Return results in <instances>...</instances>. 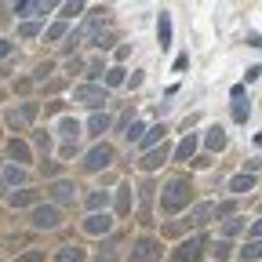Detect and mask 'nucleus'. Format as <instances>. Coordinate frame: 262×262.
Here are the masks:
<instances>
[{"label":"nucleus","mask_w":262,"mask_h":262,"mask_svg":"<svg viewBox=\"0 0 262 262\" xmlns=\"http://www.w3.org/2000/svg\"><path fill=\"white\" fill-rule=\"evenodd\" d=\"M189 201H193V182L189 179H171L168 186L160 189V211L164 215H179L182 208H189Z\"/></svg>","instance_id":"nucleus-1"},{"label":"nucleus","mask_w":262,"mask_h":262,"mask_svg":"<svg viewBox=\"0 0 262 262\" xmlns=\"http://www.w3.org/2000/svg\"><path fill=\"white\" fill-rule=\"evenodd\" d=\"M113 157H117V149H113L110 142H98V146H91V149L84 153V160H80V168H84L88 175H95V171H102V168H110V164H113Z\"/></svg>","instance_id":"nucleus-2"},{"label":"nucleus","mask_w":262,"mask_h":262,"mask_svg":"<svg viewBox=\"0 0 262 262\" xmlns=\"http://www.w3.org/2000/svg\"><path fill=\"white\" fill-rule=\"evenodd\" d=\"M29 226L33 229H58L62 226V211L55 204H37L29 211Z\"/></svg>","instance_id":"nucleus-3"},{"label":"nucleus","mask_w":262,"mask_h":262,"mask_svg":"<svg viewBox=\"0 0 262 262\" xmlns=\"http://www.w3.org/2000/svg\"><path fill=\"white\" fill-rule=\"evenodd\" d=\"M73 102H80L88 110H98L106 102V88L102 84H80V88H73Z\"/></svg>","instance_id":"nucleus-4"},{"label":"nucleus","mask_w":262,"mask_h":262,"mask_svg":"<svg viewBox=\"0 0 262 262\" xmlns=\"http://www.w3.org/2000/svg\"><path fill=\"white\" fill-rule=\"evenodd\" d=\"M131 262H160V241L157 237H139L131 244Z\"/></svg>","instance_id":"nucleus-5"},{"label":"nucleus","mask_w":262,"mask_h":262,"mask_svg":"<svg viewBox=\"0 0 262 262\" xmlns=\"http://www.w3.org/2000/svg\"><path fill=\"white\" fill-rule=\"evenodd\" d=\"M48 196H51L55 208H58V204H73V201H77V182H73V179H55V182L48 186Z\"/></svg>","instance_id":"nucleus-6"},{"label":"nucleus","mask_w":262,"mask_h":262,"mask_svg":"<svg viewBox=\"0 0 262 262\" xmlns=\"http://www.w3.org/2000/svg\"><path fill=\"white\" fill-rule=\"evenodd\" d=\"M204 258V237H186L175 248V262H201Z\"/></svg>","instance_id":"nucleus-7"},{"label":"nucleus","mask_w":262,"mask_h":262,"mask_svg":"<svg viewBox=\"0 0 262 262\" xmlns=\"http://www.w3.org/2000/svg\"><path fill=\"white\" fill-rule=\"evenodd\" d=\"M37 110H40L37 102H22L18 110H11V113H8V124H11L15 131H26L33 120H37Z\"/></svg>","instance_id":"nucleus-8"},{"label":"nucleus","mask_w":262,"mask_h":262,"mask_svg":"<svg viewBox=\"0 0 262 262\" xmlns=\"http://www.w3.org/2000/svg\"><path fill=\"white\" fill-rule=\"evenodd\" d=\"M211 219H219V204H215V201H201V204L189 208V226H196V229L208 226Z\"/></svg>","instance_id":"nucleus-9"},{"label":"nucleus","mask_w":262,"mask_h":262,"mask_svg":"<svg viewBox=\"0 0 262 262\" xmlns=\"http://www.w3.org/2000/svg\"><path fill=\"white\" fill-rule=\"evenodd\" d=\"M168 157H171V149L160 142L157 149H149V153H142V157H139V168L149 175V171H157V168H160V164H168Z\"/></svg>","instance_id":"nucleus-10"},{"label":"nucleus","mask_w":262,"mask_h":262,"mask_svg":"<svg viewBox=\"0 0 262 262\" xmlns=\"http://www.w3.org/2000/svg\"><path fill=\"white\" fill-rule=\"evenodd\" d=\"M110 229H113V219H110L106 211L84 219V233H91V237H102V233H110Z\"/></svg>","instance_id":"nucleus-11"},{"label":"nucleus","mask_w":262,"mask_h":262,"mask_svg":"<svg viewBox=\"0 0 262 262\" xmlns=\"http://www.w3.org/2000/svg\"><path fill=\"white\" fill-rule=\"evenodd\" d=\"M44 11H51V4H48V0H18V4H15V15H18V18L44 15Z\"/></svg>","instance_id":"nucleus-12"},{"label":"nucleus","mask_w":262,"mask_h":262,"mask_svg":"<svg viewBox=\"0 0 262 262\" xmlns=\"http://www.w3.org/2000/svg\"><path fill=\"white\" fill-rule=\"evenodd\" d=\"M37 196H40L37 189H15V193L8 196V204H11V208H29V211H33V208H37Z\"/></svg>","instance_id":"nucleus-13"},{"label":"nucleus","mask_w":262,"mask_h":262,"mask_svg":"<svg viewBox=\"0 0 262 262\" xmlns=\"http://www.w3.org/2000/svg\"><path fill=\"white\" fill-rule=\"evenodd\" d=\"M84 204H88L91 215H98V211H106V208H110V193H106V189H91V193L84 196Z\"/></svg>","instance_id":"nucleus-14"},{"label":"nucleus","mask_w":262,"mask_h":262,"mask_svg":"<svg viewBox=\"0 0 262 262\" xmlns=\"http://www.w3.org/2000/svg\"><path fill=\"white\" fill-rule=\"evenodd\" d=\"M29 182V171L22 168V164H8V168H4V186H26Z\"/></svg>","instance_id":"nucleus-15"},{"label":"nucleus","mask_w":262,"mask_h":262,"mask_svg":"<svg viewBox=\"0 0 262 262\" xmlns=\"http://www.w3.org/2000/svg\"><path fill=\"white\" fill-rule=\"evenodd\" d=\"M251 189H255V175H251V171H241V175H233V179H229V193H233V196L251 193Z\"/></svg>","instance_id":"nucleus-16"},{"label":"nucleus","mask_w":262,"mask_h":262,"mask_svg":"<svg viewBox=\"0 0 262 262\" xmlns=\"http://www.w3.org/2000/svg\"><path fill=\"white\" fill-rule=\"evenodd\" d=\"M8 157H11L15 164H22V168H26V160H33V153H29V146H26L22 139H11V142H8Z\"/></svg>","instance_id":"nucleus-17"},{"label":"nucleus","mask_w":262,"mask_h":262,"mask_svg":"<svg viewBox=\"0 0 262 262\" xmlns=\"http://www.w3.org/2000/svg\"><path fill=\"white\" fill-rule=\"evenodd\" d=\"M157 40H160V51L171 48V15L160 11V22H157Z\"/></svg>","instance_id":"nucleus-18"},{"label":"nucleus","mask_w":262,"mask_h":262,"mask_svg":"<svg viewBox=\"0 0 262 262\" xmlns=\"http://www.w3.org/2000/svg\"><path fill=\"white\" fill-rule=\"evenodd\" d=\"M58 135H62L66 142H80V124H77L73 117H62V120H58Z\"/></svg>","instance_id":"nucleus-19"},{"label":"nucleus","mask_w":262,"mask_h":262,"mask_svg":"<svg viewBox=\"0 0 262 262\" xmlns=\"http://www.w3.org/2000/svg\"><path fill=\"white\" fill-rule=\"evenodd\" d=\"M106 131H110V113H91V120H88V135L102 139Z\"/></svg>","instance_id":"nucleus-20"},{"label":"nucleus","mask_w":262,"mask_h":262,"mask_svg":"<svg viewBox=\"0 0 262 262\" xmlns=\"http://www.w3.org/2000/svg\"><path fill=\"white\" fill-rule=\"evenodd\" d=\"M164 131H168V124H153V127L146 131V135H142V142H139V146H142L146 153H149V149H157V142L164 139Z\"/></svg>","instance_id":"nucleus-21"},{"label":"nucleus","mask_w":262,"mask_h":262,"mask_svg":"<svg viewBox=\"0 0 262 262\" xmlns=\"http://www.w3.org/2000/svg\"><path fill=\"white\" fill-rule=\"evenodd\" d=\"M204 146H208L211 153H222V149H226V131H222V127H208Z\"/></svg>","instance_id":"nucleus-22"},{"label":"nucleus","mask_w":262,"mask_h":262,"mask_svg":"<svg viewBox=\"0 0 262 262\" xmlns=\"http://www.w3.org/2000/svg\"><path fill=\"white\" fill-rule=\"evenodd\" d=\"M55 262H84V248H77V244H62L58 255H55Z\"/></svg>","instance_id":"nucleus-23"},{"label":"nucleus","mask_w":262,"mask_h":262,"mask_svg":"<svg viewBox=\"0 0 262 262\" xmlns=\"http://www.w3.org/2000/svg\"><path fill=\"white\" fill-rule=\"evenodd\" d=\"M131 204H135V193H131V186H117V211L127 215Z\"/></svg>","instance_id":"nucleus-24"},{"label":"nucleus","mask_w":262,"mask_h":262,"mask_svg":"<svg viewBox=\"0 0 262 262\" xmlns=\"http://www.w3.org/2000/svg\"><path fill=\"white\" fill-rule=\"evenodd\" d=\"M66 33H70V22H55V26L44 29V40L48 44H58V40H66Z\"/></svg>","instance_id":"nucleus-25"},{"label":"nucleus","mask_w":262,"mask_h":262,"mask_svg":"<svg viewBox=\"0 0 262 262\" xmlns=\"http://www.w3.org/2000/svg\"><path fill=\"white\" fill-rule=\"evenodd\" d=\"M196 153V135H186L179 146H175V160H189Z\"/></svg>","instance_id":"nucleus-26"},{"label":"nucleus","mask_w":262,"mask_h":262,"mask_svg":"<svg viewBox=\"0 0 262 262\" xmlns=\"http://www.w3.org/2000/svg\"><path fill=\"white\" fill-rule=\"evenodd\" d=\"M241 258H244V262H258V258H262V241H248V244L241 248Z\"/></svg>","instance_id":"nucleus-27"},{"label":"nucleus","mask_w":262,"mask_h":262,"mask_svg":"<svg viewBox=\"0 0 262 262\" xmlns=\"http://www.w3.org/2000/svg\"><path fill=\"white\" fill-rule=\"evenodd\" d=\"M244 229V219L241 215H233V219H226V226H222V241H229V237H237Z\"/></svg>","instance_id":"nucleus-28"},{"label":"nucleus","mask_w":262,"mask_h":262,"mask_svg":"<svg viewBox=\"0 0 262 262\" xmlns=\"http://www.w3.org/2000/svg\"><path fill=\"white\" fill-rule=\"evenodd\" d=\"M142 131H146V124H142V120H131L124 135H127V142H142Z\"/></svg>","instance_id":"nucleus-29"},{"label":"nucleus","mask_w":262,"mask_h":262,"mask_svg":"<svg viewBox=\"0 0 262 262\" xmlns=\"http://www.w3.org/2000/svg\"><path fill=\"white\" fill-rule=\"evenodd\" d=\"M211 255H215L219 262H226L229 255H233V244H229V241H219V244H211Z\"/></svg>","instance_id":"nucleus-30"},{"label":"nucleus","mask_w":262,"mask_h":262,"mask_svg":"<svg viewBox=\"0 0 262 262\" xmlns=\"http://www.w3.org/2000/svg\"><path fill=\"white\" fill-rule=\"evenodd\" d=\"M248 113H251V110H248L244 98H233V120H237V124H244V120H248Z\"/></svg>","instance_id":"nucleus-31"},{"label":"nucleus","mask_w":262,"mask_h":262,"mask_svg":"<svg viewBox=\"0 0 262 262\" xmlns=\"http://www.w3.org/2000/svg\"><path fill=\"white\" fill-rule=\"evenodd\" d=\"M33 146H37L40 153H48L51 149V135H48V131H33Z\"/></svg>","instance_id":"nucleus-32"},{"label":"nucleus","mask_w":262,"mask_h":262,"mask_svg":"<svg viewBox=\"0 0 262 262\" xmlns=\"http://www.w3.org/2000/svg\"><path fill=\"white\" fill-rule=\"evenodd\" d=\"M102 73H110L106 66H102V58H91V62H88V73H84V77H91V80H95V77H102Z\"/></svg>","instance_id":"nucleus-33"},{"label":"nucleus","mask_w":262,"mask_h":262,"mask_svg":"<svg viewBox=\"0 0 262 262\" xmlns=\"http://www.w3.org/2000/svg\"><path fill=\"white\" fill-rule=\"evenodd\" d=\"M37 33H40V26H37V22H22V26H18V37H22V40H33Z\"/></svg>","instance_id":"nucleus-34"},{"label":"nucleus","mask_w":262,"mask_h":262,"mask_svg":"<svg viewBox=\"0 0 262 262\" xmlns=\"http://www.w3.org/2000/svg\"><path fill=\"white\" fill-rule=\"evenodd\" d=\"M124 84V70H120V66H113V70L106 73V88H120Z\"/></svg>","instance_id":"nucleus-35"},{"label":"nucleus","mask_w":262,"mask_h":262,"mask_svg":"<svg viewBox=\"0 0 262 262\" xmlns=\"http://www.w3.org/2000/svg\"><path fill=\"white\" fill-rule=\"evenodd\" d=\"M84 11V4H80V0H77V4H62V22H70V18H77Z\"/></svg>","instance_id":"nucleus-36"},{"label":"nucleus","mask_w":262,"mask_h":262,"mask_svg":"<svg viewBox=\"0 0 262 262\" xmlns=\"http://www.w3.org/2000/svg\"><path fill=\"white\" fill-rule=\"evenodd\" d=\"M15 262H44V251H37V248H33V251H22Z\"/></svg>","instance_id":"nucleus-37"},{"label":"nucleus","mask_w":262,"mask_h":262,"mask_svg":"<svg viewBox=\"0 0 262 262\" xmlns=\"http://www.w3.org/2000/svg\"><path fill=\"white\" fill-rule=\"evenodd\" d=\"M95 262H120V258H117V251H113V248H102Z\"/></svg>","instance_id":"nucleus-38"},{"label":"nucleus","mask_w":262,"mask_h":262,"mask_svg":"<svg viewBox=\"0 0 262 262\" xmlns=\"http://www.w3.org/2000/svg\"><path fill=\"white\" fill-rule=\"evenodd\" d=\"M15 51V40H8V37H0V58H8Z\"/></svg>","instance_id":"nucleus-39"},{"label":"nucleus","mask_w":262,"mask_h":262,"mask_svg":"<svg viewBox=\"0 0 262 262\" xmlns=\"http://www.w3.org/2000/svg\"><path fill=\"white\" fill-rule=\"evenodd\" d=\"M44 77H51V62H44V66H37V80L44 84Z\"/></svg>","instance_id":"nucleus-40"},{"label":"nucleus","mask_w":262,"mask_h":262,"mask_svg":"<svg viewBox=\"0 0 262 262\" xmlns=\"http://www.w3.org/2000/svg\"><path fill=\"white\" fill-rule=\"evenodd\" d=\"M77 149H80V142H66V146H62V153H66V157H73Z\"/></svg>","instance_id":"nucleus-41"},{"label":"nucleus","mask_w":262,"mask_h":262,"mask_svg":"<svg viewBox=\"0 0 262 262\" xmlns=\"http://www.w3.org/2000/svg\"><path fill=\"white\" fill-rule=\"evenodd\" d=\"M251 241H262V219H258V222L251 226Z\"/></svg>","instance_id":"nucleus-42"},{"label":"nucleus","mask_w":262,"mask_h":262,"mask_svg":"<svg viewBox=\"0 0 262 262\" xmlns=\"http://www.w3.org/2000/svg\"><path fill=\"white\" fill-rule=\"evenodd\" d=\"M248 168H251V171H262V157H255V160H248ZM248 168H244V171H248Z\"/></svg>","instance_id":"nucleus-43"},{"label":"nucleus","mask_w":262,"mask_h":262,"mask_svg":"<svg viewBox=\"0 0 262 262\" xmlns=\"http://www.w3.org/2000/svg\"><path fill=\"white\" fill-rule=\"evenodd\" d=\"M0 98H4V88H0Z\"/></svg>","instance_id":"nucleus-44"}]
</instances>
